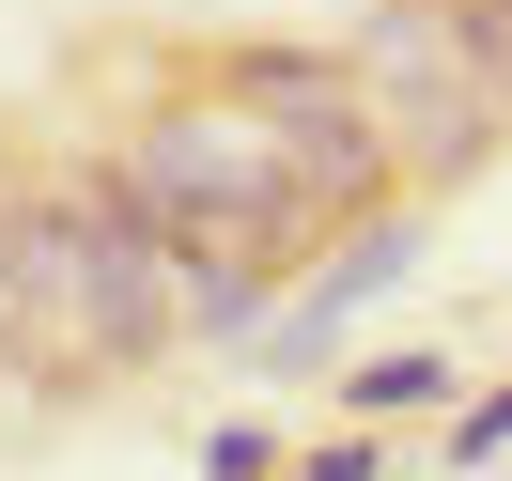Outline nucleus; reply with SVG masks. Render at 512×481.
<instances>
[{"instance_id": "nucleus-1", "label": "nucleus", "mask_w": 512, "mask_h": 481, "mask_svg": "<svg viewBox=\"0 0 512 481\" xmlns=\"http://www.w3.org/2000/svg\"><path fill=\"white\" fill-rule=\"evenodd\" d=\"M125 202L140 233L171 249H218V264H264L311 233V202H295V171L264 156V125H233V109H156V125L125 140Z\"/></svg>"}, {"instance_id": "nucleus-2", "label": "nucleus", "mask_w": 512, "mask_h": 481, "mask_svg": "<svg viewBox=\"0 0 512 481\" xmlns=\"http://www.w3.org/2000/svg\"><path fill=\"white\" fill-rule=\"evenodd\" d=\"M218 109L233 125H264V156L295 171V202L311 218H388V125L357 109V78H342V47H233L218 63Z\"/></svg>"}, {"instance_id": "nucleus-3", "label": "nucleus", "mask_w": 512, "mask_h": 481, "mask_svg": "<svg viewBox=\"0 0 512 481\" xmlns=\"http://www.w3.org/2000/svg\"><path fill=\"white\" fill-rule=\"evenodd\" d=\"M342 78H357V109L388 125V156H419V171H466L481 140H497L481 63H466V32H450V0H388L373 32L342 47Z\"/></svg>"}, {"instance_id": "nucleus-4", "label": "nucleus", "mask_w": 512, "mask_h": 481, "mask_svg": "<svg viewBox=\"0 0 512 481\" xmlns=\"http://www.w3.org/2000/svg\"><path fill=\"white\" fill-rule=\"evenodd\" d=\"M404 264H419V218H357V233H342V264H326L295 311H264V342H280V357H326L357 311H373V295H404Z\"/></svg>"}, {"instance_id": "nucleus-5", "label": "nucleus", "mask_w": 512, "mask_h": 481, "mask_svg": "<svg viewBox=\"0 0 512 481\" xmlns=\"http://www.w3.org/2000/svg\"><path fill=\"white\" fill-rule=\"evenodd\" d=\"M342 404H357V435H373V419H419V404H450V357H357Z\"/></svg>"}, {"instance_id": "nucleus-6", "label": "nucleus", "mask_w": 512, "mask_h": 481, "mask_svg": "<svg viewBox=\"0 0 512 481\" xmlns=\"http://www.w3.org/2000/svg\"><path fill=\"white\" fill-rule=\"evenodd\" d=\"M450 32H466V63H481V109L512 125V0H450Z\"/></svg>"}, {"instance_id": "nucleus-7", "label": "nucleus", "mask_w": 512, "mask_h": 481, "mask_svg": "<svg viewBox=\"0 0 512 481\" xmlns=\"http://www.w3.org/2000/svg\"><path fill=\"white\" fill-rule=\"evenodd\" d=\"M497 450H512V388H481V404L450 419V466H497Z\"/></svg>"}, {"instance_id": "nucleus-8", "label": "nucleus", "mask_w": 512, "mask_h": 481, "mask_svg": "<svg viewBox=\"0 0 512 481\" xmlns=\"http://www.w3.org/2000/svg\"><path fill=\"white\" fill-rule=\"evenodd\" d=\"M202 481H295V466H280L264 435H218V450H202Z\"/></svg>"}, {"instance_id": "nucleus-9", "label": "nucleus", "mask_w": 512, "mask_h": 481, "mask_svg": "<svg viewBox=\"0 0 512 481\" xmlns=\"http://www.w3.org/2000/svg\"><path fill=\"white\" fill-rule=\"evenodd\" d=\"M311 481H388V450H373V435H326V450H311Z\"/></svg>"}]
</instances>
